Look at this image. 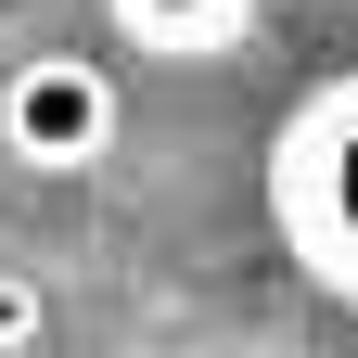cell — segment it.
Segmentation results:
<instances>
[{
	"label": "cell",
	"mask_w": 358,
	"mask_h": 358,
	"mask_svg": "<svg viewBox=\"0 0 358 358\" xmlns=\"http://www.w3.org/2000/svg\"><path fill=\"white\" fill-rule=\"evenodd\" d=\"M282 231L320 282H358V90H320L282 141Z\"/></svg>",
	"instance_id": "obj_1"
},
{
	"label": "cell",
	"mask_w": 358,
	"mask_h": 358,
	"mask_svg": "<svg viewBox=\"0 0 358 358\" xmlns=\"http://www.w3.org/2000/svg\"><path fill=\"white\" fill-rule=\"evenodd\" d=\"M0 141H13L26 166H103L115 154V77L90 64V52H38L13 64V90H0Z\"/></svg>",
	"instance_id": "obj_2"
},
{
	"label": "cell",
	"mask_w": 358,
	"mask_h": 358,
	"mask_svg": "<svg viewBox=\"0 0 358 358\" xmlns=\"http://www.w3.org/2000/svg\"><path fill=\"white\" fill-rule=\"evenodd\" d=\"M103 13L141 38V52H217V38L256 26V0H103Z\"/></svg>",
	"instance_id": "obj_3"
},
{
	"label": "cell",
	"mask_w": 358,
	"mask_h": 358,
	"mask_svg": "<svg viewBox=\"0 0 358 358\" xmlns=\"http://www.w3.org/2000/svg\"><path fill=\"white\" fill-rule=\"evenodd\" d=\"M38 333H52L38 282H26V268H0V358H38Z\"/></svg>",
	"instance_id": "obj_4"
}]
</instances>
